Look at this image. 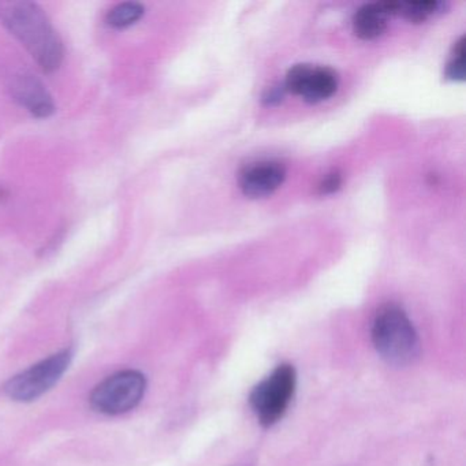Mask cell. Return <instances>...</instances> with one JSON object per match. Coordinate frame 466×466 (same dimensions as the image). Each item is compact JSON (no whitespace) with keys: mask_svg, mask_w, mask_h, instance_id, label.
Here are the masks:
<instances>
[{"mask_svg":"<svg viewBox=\"0 0 466 466\" xmlns=\"http://www.w3.org/2000/svg\"><path fill=\"white\" fill-rule=\"evenodd\" d=\"M146 389V376L138 370L114 373L92 392V408L108 416L127 413L141 402Z\"/></svg>","mask_w":466,"mask_h":466,"instance_id":"4","label":"cell"},{"mask_svg":"<svg viewBox=\"0 0 466 466\" xmlns=\"http://www.w3.org/2000/svg\"><path fill=\"white\" fill-rule=\"evenodd\" d=\"M387 20H389V15L383 9V5H364L354 15V35L361 40L378 39L386 32Z\"/></svg>","mask_w":466,"mask_h":466,"instance_id":"9","label":"cell"},{"mask_svg":"<svg viewBox=\"0 0 466 466\" xmlns=\"http://www.w3.org/2000/svg\"><path fill=\"white\" fill-rule=\"evenodd\" d=\"M13 96L20 105H23L32 116L37 118H48L56 113V103L42 81L32 75H18L13 78Z\"/></svg>","mask_w":466,"mask_h":466,"instance_id":"8","label":"cell"},{"mask_svg":"<svg viewBox=\"0 0 466 466\" xmlns=\"http://www.w3.org/2000/svg\"><path fill=\"white\" fill-rule=\"evenodd\" d=\"M340 185H342V176L338 171H332L321 179L320 185H319V192L321 195H331V193L339 189Z\"/></svg>","mask_w":466,"mask_h":466,"instance_id":"13","label":"cell"},{"mask_svg":"<svg viewBox=\"0 0 466 466\" xmlns=\"http://www.w3.org/2000/svg\"><path fill=\"white\" fill-rule=\"evenodd\" d=\"M465 37H461L454 46V56L446 67V77L449 80L463 81L465 80Z\"/></svg>","mask_w":466,"mask_h":466,"instance_id":"12","label":"cell"},{"mask_svg":"<svg viewBox=\"0 0 466 466\" xmlns=\"http://www.w3.org/2000/svg\"><path fill=\"white\" fill-rule=\"evenodd\" d=\"M285 88L283 86H277V88H271L268 92H267L266 96H264V102L267 105H277L282 100L283 94H285Z\"/></svg>","mask_w":466,"mask_h":466,"instance_id":"14","label":"cell"},{"mask_svg":"<svg viewBox=\"0 0 466 466\" xmlns=\"http://www.w3.org/2000/svg\"><path fill=\"white\" fill-rule=\"evenodd\" d=\"M443 9L444 4L441 2H405L400 4L398 15H402L409 23L420 24L424 23L431 15L443 12Z\"/></svg>","mask_w":466,"mask_h":466,"instance_id":"10","label":"cell"},{"mask_svg":"<svg viewBox=\"0 0 466 466\" xmlns=\"http://www.w3.org/2000/svg\"><path fill=\"white\" fill-rule=\"evenodd\" d=\"M285 166L274 160L253 163L242 171L239 187L247 198H268L277 192L286 179Z\"/></svg>","mask_w":466,"mask_h":466,"instance_id":"7","label":"cell"},{"mask_svg":"<svg viewBox=\"0 0 466 466\" xmlns=\"http://www.w3.org/2000/svg\"><path fill=\"white\" fill-rule=\"evenodd\" d=\"M372 340L378 353L392 365H408L420 354V340L402 308L384 305L376 313Z\"/></svg>","mask_w":466,"mask_h":466,"instance_id":"2","label":"cell"},{"mask_svg":"<svg viewBox=\"0 0 466 466\" xmlns=\"http://www.w3.org/2000/svg\"><path fill=\"white\" fill-rule=\"evenodd\" d=\"M72 354L64 350L37 362L7 383L6 391L10 398L20 402L37 400L58 383L65 370L69 367Z\"/></svg>","mask_w":466,"mask_h":466,"instance_id":"5","label":"cell"},{"mask_svg":"<svg viewBox=\"0 0 466 466\" xmlns=\"http://www.w3.org/2000/svg\"><path fill=\"white\" fill-rule=\"evenodd\" d=\"M0 20L25 46L43 72L53 73L64 61V43L45 10L34 2H0Z\"/></svg>","mask_w":466,"mask_h":466,"instance_id":"1","label":"cell"},{"mask_svg":"<svg viewBox=\"0 0 466 466\" xmlns=\"http://www.w3.org/2000/svg\"><path fill=\"white\" fill-rule=\"evenodd\" d=\"M338 86L339 78L331 67L301 64L289 70L283 88L315 105L334 96Z\"/></svg>","mask_w":466,"mask_h":466,"instance_id":"6","label":"cell"},{"mask_svg":"<svg viewBox=\"0 0 466 466\" xmlns=\"http://www.w3.org/2000/svg\"><path fill=\"white\" fill-rule=\"evenodd\" d=\"M143 5L136 2H127V4L118 5L110 10L107 15V23L114 28H127L137 23L144 15Z\"/></svg>","mask_w":466,"mask_h":466,"instance_id":"11","label":"cell"},{"mask_svg":"<svg viewBox=\"0 0 466 466\" xmlns=\"http://www.w3.org/2000/svg\"><path fill=\"white\" fill-rule=\"evenodd\" d=\"M296 370L291 365L283 364L253 389L250 405L261 424L271 427L282 419L296 391Z\"/></svg>","mask_w":466,"mask_h":466,"instance_id":"3","label":"cell"}]
</instances>
